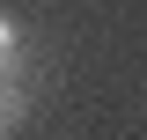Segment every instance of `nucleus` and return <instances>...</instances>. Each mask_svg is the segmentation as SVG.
<instances>
[{
  "label": "nucleus",
  "instance_id": "obj_1",
  "mask_svg": "<svg viewBox=\"0 0 147 140\" xmlns=\"http://www.w3.org/2000/svg\"><path fill=\"white\" fill-rule=\"evenodd\" d=\"M0 133H15V125H7V111H0Z\"/></svg>",
  "mask_w": 147,
  "mask_h": 140
}]
</instances>
